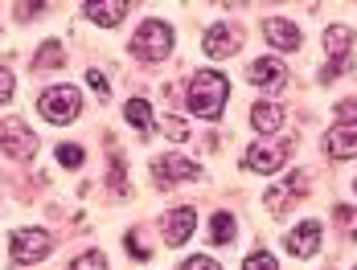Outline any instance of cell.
I'll return each mask as SVG.
<instances>
[{"label":"cell","instance_id":"cell-23","mask_svg":"<svg viewBox=\"0 0 357 270\" xmlns=\"http://www.w3.org/2000/svg\"><path fill=\"white\" fill-rule=\"evenodd\" d=\"M333 217H337V225H341L349 237H357V213L349 209V205H337V209H333Z\"/></svg>","mask_w":357,"mask_h":270},{"label":"cell","instance_id":"cell-7","mask_svg":"<svg viewBox=\"0 0 357 270\" xmlns=\"http://www.w3.org/2000/svg\"><path fill=\"white\" fill-rule=\"evenodd\" d=\"M287 160V143H250L247 152V164L250 172H259V176H271V172H280Z\"/></svg>","mask_w":357,"mask_h":270},{"label":"cell","instance_id":"cell-6","mask_svg":"<svg viewBox=\"0 0 357 270\" xmlns=\"http://www.w3.org/2000/svg\"><path fill=\"white\" fill-rule=\"evenodd\" d=\"M50 250H54V237L45 234V230H17V234L8 237L13 262H41Z\"/></svg>","mask_w":357,"mask_h":270},{"label":"cell","instance_id":"cell-20","mask_svg":"<svg viewBox=\"0 0 357 270\" xmlns=\"http://www.w3.org/2000/svg\"><path fill=\"white\" fill-rule=\"evenodd\" d=\"M66 62V54H62V45L58 41H45L41 45V54L33 58V70H45V66H62Z\"/></svg>","mask_w":357,"mask_h":270},{"label":"cell","instance_id":"cell-4","mask_svg":"<svg viewBox=\"0 0 357 270\" xmlns=\"http://www.w3.org/2000/svg\"><path fill=\"white\" fill-rule=\"evenodd\" d=\"M0 152L13 160H29L37 152V135L25 119H0Z\"/></svg>","mask_w":357,"mask_h":270},{"label":"cell","instance_id":"cell-31","mask_svg":"<svg viewBox=\"0 0 357 270\" xmlns=\"http://www.w3.org/2000/svg\"><path fill=\"white\" fill-rule=\"evenodd\" d=\"M354 193H357V180H354Z\"/></svg>","mask_w":357,"mask_h":270},{"label":"cell","instance_id":"cell-29","mask_svg":"<svg viewBox=\"0 0 357 270\" xmlns=\"http://www.w3.org/2000/svg\"><path fill=\"white\" fill-rule=\"evenodd\" d=\"M37 13H41V4H17V17H21V21H29Z\"/></svg>","mask_w":357,"mask_h":270},{"label":"cell","instance_id":"cell-17","mask_svg":"<svg viewBox=\"0 0 357 270\" xmlns=\"http://www.w3.org/2000/svg\"><path fill=\"white\" fill-rule=\"evenodd\" d=\"M234 49H238V29L214 25V29L206 33V54H210V58H230Z\"/></svg>","mask_w":357,"mask_h":270},{"label":"cell","instance_id":"cell-30","mask_svg":"<svg viewBox=\"0 0 357 270\" xmlns=\"http://www.w3.org/2000/svg\"><path fill=\"white\" fill-rule=\"evenodd\" d=\"M165 132L173 135V139H185V127H181L177 119H165Z\"/></svg>","mask_w":357,"mask_h":270},{"label":"cell","instance_id":"cell-19","mask_svg":"<svg viewBox=\"0 0 357 270\" xmlns=\"http://www.w3.org/2000/svg\"><path fill=\"white\" fill-rule=\"evenodd\" d=\"M210 234H214L218 246H230L234 241V234H238V221H234V213H214V221H210Z\"/></svg>","mask_w":357,"mask_h":270},{"label":"cell","instance_id":"cell-14","mask_svg":"<svg viewBox=\"0 0 357 270\" xmlns=\"http://www.w3.org/2000/svg\"><path fill=\"white\" fill-rule=\"evenodd\" d=\"M284 78L287 70L275 62V58H259L255 66H250V82L259 86V90H284Z\"/></svg>","mask_w":357,"mask_h":270},{"label":"cell","instance_id":"cell-27","mask_svg":"<svg viewBox=\"0 0 357 270\" xmlns=\"http://www.w3.org/2000/svg\"><path fill=\"white\" fill-rule=\"evenodd\" d=\"M8 99H13V74L0 66V102H8Z\"/></svg>","mask_w":357,"mask_h":270},{"label":"cell","instance_id":"cell-12","mask_svg":"<svg viewBox=\"0 0 357 270\" xmlns=\"http://www.w3.org/2000/svg\"><path fill=\"white\" fill-rule=\"evenodd\" d=\"M317 250H321V225H317V221H304V225H296V230L287 234V254L312 258Z\"/></svg>","mask_w":357,"mask_h":270},{"label":"cell","instance_id":"cell-15","mask_svg":"<svg viewBox=\"0 0 357 270\" xmlns=\"http://www.w3.org/2000/svg\"><path fill=\"white\" fill-rule=\"evenodd\" d=\"M250 127L259 135H271L284 127V106H275V102H255L250 106Z\"/></svg>","mask_w":357,"mask_h":270},{"label":"cell","instance_id":"cell-25","mask_svg":"<svg viewBox=\"0 0 357 270\" xmlns=\"http://www.w3.org/2000/svg\"><path fill=\"white\" fill-rule=\"evenodd\" d=\"M86 86H91V90H95V95H99V99H107V95H111L107 78H103V74H99V70H91V74H86Z\"/></svg>","mask_w":357,"mask_h":270},{"label":"cell","instance_id":"cell-1","mask_svg":"<svg viewBox=\"0 0 357 270\" xmlns=\"http://www.w3.org/2000/svg\"><path fill=\"white\" fill-rule=\"evenodd\" d=\"M226 95H230V86H226V78H222L218 70H197V74L189 78L185 102H189L193 115H202V119H218L222 106H226Z\"/></svg>","mask_w":357,"mask_h":270},{"label":"cell","instance_id":"cell-18","mask_svg":"<svg viewBox=\"0 0 357 270\" xmlns=\"http://www.w3.org/2000/svg\"><path fill=\"white\" fill-rule=\"evenodd\" d=\"M123 115H128V123L140 135H152V106H148V99H132L123 106Z\"/></svg>","mask_w":357,"mask_h":270},{"label":"cell","instance_id":"cell-8","mask_svg":"<svg viewBox=\"0 0 357 270\" xmlns=\"http://www.w3.org/2000/svg\"><path fill=\"white\" fill-rule=\"evenodd\" d=\"M193 230H197V209L193 205H177V209L165 213V241L169 246H185L193 237Z\"/></svg>","mask_w":357,"mask_h":270},{"label":"cell","instance_id":"cell-24","mask_svg":"<svg viewBox=\"0 0 357 270\" xmlns=\"http://www.w3.org/2000/svg\"><path fill=\"white\" fill-rule=\"evenodd\" d=\"M243 270H280V262H275L267 250H255L247 262H243Z\"/></svg>","mask_w":357,"mask_h":270},{"label":"cell","instance_id":"cell-5","mask_svg":"<svg viewBox=\"0 0 357 270\" xmlns=\"http://www.w3.org/2000/svg\"><path fill=\"white\" fill-rule=\"evenodd\" d=\"M324 49H328V62H324L321 78L324 82H333L341 70L349 66V49H354V29L349 25H333L328 33H324Z\"/></svg>","mask_w":357,"mask_h":270},{"label":"cell","instance_id":"cell-16","mask_svg":"<svg viewBox=\"0 0 357 270\" xmlns=\"http://www.w3.org/2000/svg\"><path fill=\"white\" fill-rule=\"evenodd\" d=\"M123 13H128V0H91V4H86V17H91L95 25H103V29L119 25Z\"/></svg>","mask_w":357,"mask_h":270},{"label":"cell","instance_id":"cell-26","mask_svg":"<svg viewBox=\"0 0 357 270\" xmlns=\"http://www.w3.org/2000/svg\"><path fill=\"white\" fill-rule=\"evenodd\" d=\"M181 270H222L214 262V258H202V254H197V258H189V262H181Z\"/></svg>","mask_w":357,"mask_h":270},{"label":"cell","instance_id":"cell-22","mask_svg":"<svg viewBox=\"0 0 357 270\" xmlns=\"http://www.w3.org/2000/svg\"><path fill=\"white\" fill-rule=\"evenodd\" d=\"M82 160H86V152H82L78 143H62V148H58V164H66V168H82Z\"/></svg>","mask_w":357,"mask_h":270},{"label":"cell","instance_id":"cell-3","mask_svg":"<svg viewBox=\"0 0 357 270\" xmlns=\"http://www.w3.org/2000/svg\"><path fill=\"white\" fill-rule=\"evenodd\" d=\"M37 111L50 119V123H74L78 111H82V99L74 86H50L41 99H37Z\"/></svg>","mask_w":357,"mask_h":270},{"label":"cell","instance_id":"cell-11","mask_svg":"<svg viewBox=\"0 0 357 270\" xmlns=\"http://www.w3.org/2000/svg\"><path fill=\"white\" fill-rule=\"evenodd\" d=\"M304 193H308V176H304V172H291V180L275 184V189H271V193L263 197V205H267L271 213H280L284 205H296L300 197H304Z\"/></svg>","mask_w":357,"mask_h":270},{"label":"cell","instance_id":"cell-13","mask_svg":"<svg viewBox=\"0 0 357 270\" xmlns=\"http://www.w3.org/2000/svg\"><path fill=\"white\" fill-rule=\"evenodd\" d=\"M263 33H267V41H271L275 49H284V54L300 49V29H296L291 21H284V17H267V21H263Z\"/></svg>","mask_w":357,"mask_h":270},{"label":"cell","instance_id":"cell-28","mask_svg":"<svg viewBox=\"0 0 357 270\" xmlns=\"http://www.w3.org/2000/svg\"><path fill=\"white\" fill-rule=\"evenodd\" d=\"M128 250H132V254H136L140 262H144V258H148V246H144V241H140V237H136V234L128 237Z\"/></svg>","mask_w":357,"mask_h":270},{"label":"cell","instance_id":"cell-32","mask_svg":"<svg viewBox=\"0 0 357 270\" xmlns=\"http://www.w3.org/2000/svg\"><path fill=\"white\" fill-rule=\"evenodd\" d=\"M354 270H357V267H354Z\"/></svg>","mask_w":357,"mask_h":270},{"label":"cell","instance_id":"cell-2","mask_svg":"<svg viewBox=\"0 0 357 270\" xmlns=\"http://www.w3.org/2000/svg\"><path fill=\"white\" fill-rule=\"evenodd\" d=\"M169 49H173V29L165 21H144L132 37V54L140 62H160V58H169Z\"/></svg>","mask_w":357,"mask_h":270},{"label":"cell","instance_id":"cell-21","mask_svg":"<svg viewBox=\"0 0 357 270\" xmlns=\"http://www.w3.org/2000/svg\"><path fill=\"white\" fill-rule=\"evenodd\" d=\"M70 270H107V258L99 250H86V254H78L70 262Z\"/></svg>","mask_w":357,"mask_h":270},{"label":"cell","instance_id":"cell-10","mask_svg":"<svg viewBox=\"0 0 357 270\" xmlns=\"http://www.w3.org/2000/svg\"><path fill=\"white\" fill-rule=\"evenodd\" d=\"M197 172L202 168H197L193 160H185V156H160V160L152 164V176H156L160 189H173V184H181V180H193Z\"/></svg>","mask_w":357,"mask_h":270},{"label":"cell","instance_id":"cell-9","mask_svg":"<svg viewBox=\"0 0 357 270\" xmlns=\"http://www.w3.org/2000/svg\"><path fill=\"white\" fill-rule=\"evenodd\" d=\"M324 152L333 160H354L357 156V119H345V123L328 127L324 132Z\"/></svg>","mask_w":357,"mask_h":270}]
</instances>
